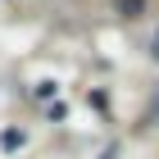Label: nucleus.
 Listing matches in <instances>:
<instances>
[{"instance_id": "f257e3e1", "label": "nucleus", "mask_w": 159, "mask_h": 159, "mask_svg": "<svg viewBox=\"0 0 159 159\" xmlns=\"http://www.w3.org/2000/svg\"><path fill=\"white\" fill-rule=\"evenodd\" d=\"M114 9H118L123 18H141V14H146V0H114Z\"/></svg>"}]
</instances>
